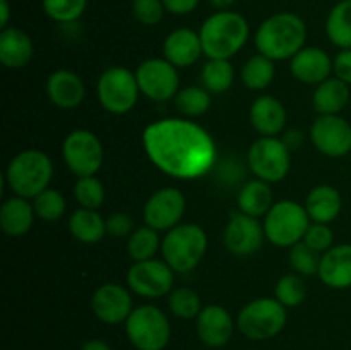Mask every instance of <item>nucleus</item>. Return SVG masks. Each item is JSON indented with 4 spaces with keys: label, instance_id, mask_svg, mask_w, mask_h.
<instances>
[{
    "label": "nucleus",
    "instance_id": "obj_1",
    "mask_svg": "<svg viewBox=\"0 0 351 350\" xmlns=\"http://www.w3.org/2000/svg\"><path fill=\"white\" fill-rule=\"evenodd\" d=\"M149 160L175 178L191 180L208 174L216 161V144L199 124L185 119H163L143 132Z\"/></svg>",
    "mask_w": 351,
    "mask_h": 350
},
{
    "label": "nucleus",
    "instance_id": "obj_2",
    "mask_svg": "<svg viewBox=\"0 0 351 350\" xmlns=\"http://www.w3.org/2000/svg\"><path fill=\"white\" fill-rule=\"evenodd\" d=\"M307 40L305 21L295 12H278L269 16L257 27L254 43L259 54L271 60L293 58Z\"/></svg>",
    "mask_w": 351,
    "mask_h": 350
},
{
    "label": "nucleus",
    "instance_id": "obj_3",
    "mask_svg": "<svg viewBox=\"0 0 351 350\" xmlns=\"http://www.w3.org/2000/svg\"><path fill=\"white\" fill-rule=\"evenodd\" d=\"M250 27L245 17L233 10H216L199 30L202 50L208 58L228 60L249 40Z\"/></svg>",
    "mask_w": 351,
    "mask_h": 350
},
{
    "label": "nucleus",
    "instance_id": "obj_4",
    "mask_svg": "<svg viewBox=\"0 0 351 350\" xmlns=\"http://www.w3.org/2000/svg\"><path fill=\"white\" fill-rule=\"evenodd\" d=\"M53 177L50 156L40 150H26L10 160L5 172V182L19 198L34 199L48 189Z\"/></svg>",
    "mask_w": 351,
    "mask_h": 350
},
{
    "label": "nucleus",
    "instance_id": "obj_5",
    "mask_svg": "<svg viewBox=\"0 0 351 350\" xmlns=\"http://www.w3.org/2000/svg\"><path fill=\"white\" fill-rule=\"evenodd\" d=\"M208 250V235L195 223H182L168 230L161 240L163 261L175 273H189L201 263Z\"/></svg>",
    "mask_w": 351,
    "mask_h": 350
},
{
    "label": "nucleus",
    "instance_id": "obj_6",
    "mask_svg": "<svg viewBox=\"0 0 351 350\" xmlns=\"http://www.w3.org/2000/svg\"><path fill=\"white\" fill-rule=\"evenodd\" d=\"M288 321L287 307L276 297L254 299L240 309L237 329L254 342L271 340L283 331Z\"/></svg>",
    "mask_w": 351,
    "mask_h": 350
},
{
    "label": "nucleus",
    "instance_id": "obj_7",
    "mask_svg": "<svg viewBox=\"0 0 351 350\" xmlns=\"http://www.w3.org/2000/svg\"><path fill=\"white\" fill-rule=\"evenodd\" d=\"M123 325L130 345L137 350H165L171 338L168 316L153 304L134 307Z\"/></svg>",
    "mask_w": 351,
    "mask_h": 350
},
{
    "label": "nucleus",
    "instance_id": "obj_8",
    "mask_svg": "<svg viewBox=\"0 0 351 350\" xmlns=\"http://www.w3.org/2000/svg\"><path fill=\"white\" fill-rule=\"evenodd\" d=\"M264 233L278 247H291L304 240L311 216L305 206L295 201H278L264 216Z\"/></svg>",
    "mask_w": 351,
    "mask_h": 350
},
{
    "label": "nucleus",
    "instance_id": "obj_9",
    "mask_svg": "<svg viewBox=\"0 0 351 350\" xmlns=\"http://www.w3.org/2000/svg\"><path fill=\"white\" fill-rule=\"evenodd\" d=\"M139 84L134 72L123 67H110L98 79V100L113 115L129 113L139 100Z\"/></svg>",
    "mask_w": 351,
    "mask_h": 350
},
{
    "label": "nucleus",
    "instance_id": "obj_10",
    "mask_svg": "<svg viewBox=\"0 0 351 350\" xmlns=\"http://www.w3.org/2000/svg\"><path fill=\"white\" fill-rule=\"evenodd\" d=\"M250 172L264 182H280L290 172V150L276 136H261L247 154Z\"/></svg>",
    "mask_w": 351,
    "mask_h": 350
},
{
    "label": "nucleus",
    "instance_id": "obj_11",
    "mask_svg": "<svg viewBox=\"0 0 351 350\" xmlns=\"http://www.w3.org/2000/svg\"><path fill=\"white\" fill-rule=\"evenodd\" d=\"M62 156L77 177H91L101 168L105 151L99 137L86 129L72 130L62 144Z\"/></svg>",
    "mask_w": 351,
    "mask_h": 350
},
{
    "label": "nucleus",
    "instance_id": "obj_12",
    "mask_svg": "<svg viewBox=\"0 0 351 350\" xmlns=\"http://www.w3.org/2000/svg\"><path fill=\"white\" fill-rule=\"evenodd\" d=\"M141 93L153 102H167L180 91V78L173 64L167 58H147L141 62L136 71Z\"/></svg>",
    "mask_w": 351,
    "mask_h": 350
},
{
    "label": "nucleus",
    "instance_id": "obj_13",
    "mask_svg": "<svg viewBox=\"0 0 351 350\" xmlns=\"http://www.w3.org/2000/svg\"><path fill=\"white\" fill-rule=\"evenodd\" d=\"M175 271L165 261H137L127 271V283L134 294L146 299H160L171 292Z\"/></svg>",
    "mask_w": 351,
    "mask_h": 350
},
{
    "label": "nucleus",
    "instance_id": "obj_14",
    "mask_svg": "<svg viewBox=\"0 0 351 350\" xmlns=\"http://www.w3.org/2000/svg\"><path fill=\"white\" fill-rule=\"evenodd\" d=\"M185 213V196L175 187L158 189L144 205V222L147 226L165 232L180 225Z\"/></svg>",
    "mask_w": 351,
    "mask_h": 350
},
{
    "label": "nucleus",
    "instance_id": "obj_15",
    "mask_svg": "<svg viewBox=\"0 0 351 350\" xmlns=\"http://www.w3.org/2000/svg\"><path fill=\"white\" fill-rule=\"evenodd\" d=\"M311 139L326 156H346L351 151V124L339 115H319L311 127Z\"/></svg>",
    "mask_w": 351,
    "mask_h": 350
},
{
    "label": "nucleus",
    "instance_id": "obj_16",
    "mask_svg": "<svg viewBox=\"0 0 351 350\" xmlns=\"http://www.w3.org/2000/svg\"><path fill=\"white\" fill-rule=\"evenodd\" d=\"M264 237V226L257 222V218L240 211L230 216L223 232V242L235 256L249 257L261 249Z\"/></svg>",
    "mask_w": 351,
    "mask_h": 350
},
{
    "label": "nucleus",
    "instance_id": "obj_17",
    "mask_svg": "<svg viewBox=\"0 0 351 350\" xmlns=\"http://www.w3.org/2000/svg\"><path fill=\"white\" fill-rule=\"evenodd\" d=\"M237 321H233L228 309L218 304H209L202 307L195 318V331L199 340L209 349H223L232 340Z\"/></svg>",
    "mask_w": 351,
    "mask_h": 350
},
{
    "label": "nucleus",
    "instance_id": "obj_18",
    "mask_svg": "<svg viewBox=\"0 0 351 350\" xmlns=\"http://www.w3.org/2000/svg\"><path fill=\"white\" fill-rule=\"evenodd\" d=\"M91 309L105 325H120L125 323L134 311L132 297L122 285L105 283L93 294Z\"/></svg>",
    "mask_w": 351,
    "mask_h": 350
},
{
    "label": "nucleus",
    "instance_id": "obj_19",
    "mask_svg": "<svg viewBox=\"0 0 351 350\" xmlns=\"http://www.w3.org/2000/svg\"><path fill=\"white\" fill-rule=\"evenodd\" d=\"M290 69L300 82L317 86L331 78L332 58L322 48L304 47L291 58Z\"/></svg>",
    "mask_w": 351,
    "mask_h": 350
},
{
    "label": "nucleus",
    "instance_id": "obj_20",
    "mask_svg": "<svg viewBox=\"0 0 351 350\" xmlns=\"http://www.w3.org/2000/svg\"><path fill=\"white\" fill-rule=\"evenodd\" d=\"M202 54L204 50H202L201 36L191 27H178L165 38L163 55L177 69H185L195 64Z\"/></svg>",
    "mask_w": 351,
    "mask_h": 350
},
{
    "label": "nucleus",
    "instance_id": "obj_21",
    "mask_svg": "<svg viewBox=\"0 0 351 350\" xmlns=\"http://www.w3.org/2000/svg\"><path fill=\"white\" fill-rule=\"evenodd\" d=\"M319 278L329 288L343 290L351 287V244L332 246L321 256Z\"/></svg>",
    "mask_w": 351,
    "mask_h": 350
},
{
    "label": "nucleus",
    "instance_id": "obj_22",
    "mask_svg": "<svg viewBox=\"0 0 351 350\" xmlns=\"http://www.w3.org/2000/svg\"><path fill=\"white\" fill-rule=\"evenodd\" d=\"M47 95L55 106L62 110L77 108L86 96V88L82 79L75 72L55 71L47 81Z\"/></svg>",
    "mask_w": 351,
    "mask_h": 350
},
{
    "label": "nucleus",
    "instance_id": "obj_23",
    "mask_svg": "<svg viewBox=\"0 0 351 350\" xmlns=\"http://www.w3.org/2000/svg\"><path fill=\"white\" fill-rule=\"evenodd\" d=\"M250 122L261 136H276L287 126V108L278 98L263 95L250 106Z\"/></svg>",
    "mask_w": 351,
    "mask_h": 350
},
{
    "label": "nucleus",
    "instance_id": "obj_24",
    "mask_svg": "<svg viewBox=\"0 0 351 350\" xmlns=\"http://www.w3.org/2000/svg\"><path fill=\"white\" fill-rule=\"evenodd\" d=\"M34 47L29 34L9 26L0 31V62L7 69H21L33 58Z\"/></svg>",
    "mask_w": 351,
    "mask_h": 350
},
{
    "label": "nucleus",
    "instance_id": "obj_25",
    "mask_svg": "<svg viewBox=\"0 0 351 350\" xmlns=\"http://www.w3.org/2000/svg\"><path fill=\"white\" fill-rule=\"evenodd\" d=\"M343 208L341 194L332 185H317L308 192L305 199V209L314 223L329 225L339 216Z\"/></svg>",
    "mask_w": 351,
    "mask_h": 350
},
{
    "label": "nucleus",
    "instance_id": "obj_26",
    "mask_svg": "<svg viewBox=\"0 0 351 350\" xmlns=\"http://www.w3.org/2000/svg\"><path fill=\"white\" fill-rule=\"evenodd\" d=\"M36 216L34 208L26 198L14 196L9 198L0 208V226L3 233L9 237L26 235L33 226V220Z\"/></svg>",
    "mask_w": 351,
    "mask_h": 350
},
{
    "label": "nucleus",
    "instance_id": "obj_27",
    "mask_svg": "<svg viewBox=\"0 0 351 350\" xmlns=\"http://www.w3.org/2000/svg\"><path fill=\"white\" fill-rule=\"evenodd\" d=\"M350 102V84L338 78H329L317 84L312 105L319 115H338Z\"/></svg>",
    "mask_w": 351,
    "mask_h": 350
},
{
    "label": "nucleus",
    "instance_id": "obj_28",
    "mask_svg": "<svg viewBox=\"0 0 351 350\" xmlns=\"http://www.w3.org/2000/svg\"><path fill=\"white\" fill-rule=\"evenodd\" d=\"M72 237L82 244H96L106 235V220L96 209L81 208L69 218Z\"/></svg>",
    "mask_w": 351,
    "mask_h": 350
},
{
    "label": "nucleus",
    "instance_id": "obj_29",
    "mask_svg": "<svg viewBox=\"0 0 351 350\" xmlns=\"http://www.w3.org/2000/svg\"><path fill=\"white\" fill-rule=\"evenodd\" d=\"M273 191L269 187V182H264L261 178L250 180L240 189L239 192V208L245 215L259 218L266 216L267 211L273 208Z\"/></svg>",
    "mask_w": 351,
    "mask_h": 350
},
{
    "label": "nucleus",
    "instance_id": "obj_30",
    "mask_svg": "<svg viewBox=\"0 0 351 350\" xmlns=\"http://www.w3.org/2000/svg\"><path fill=\"white\" fill-rule=\"evenodd\" d=\"M326 34L335 47L351 48V0L338 2L326 19Z\"/></svg>",
    "mask_w": 351,
    "mask_h": 350
},
{
    "label": "nucleus",
    "instance_id": "obj_31",
    "mask_svg": "<svg viewBox=\"0 0 351 350\" xmlns=\"http://www.w3.org/2000/svg\"><path fill=\"white\" fill-rule=\"evenodd\" d=\"M276 69L274 60L263 54L252 55L242 67V82L252 91H263L273 82Z\"/></svg>",
    "mask_w": 351,
    "mask_h": 350
},
{
    "label": "nucleus",
    "instance_id": "obj_32",
    "mask_svg": "<svg viewBox=\"0 0 351 350\" xmlns=\"http://www.w3.org/2000/svg\"><path fill=\"white\" fill-rule=\"evenodd\" d=\"M233 75H235L233 65L225 58H209V62L202 67L201 72L204 88L209 93H215V95L225 93L232 88Z\"/></svg>",
    "mask_w": 351,
    "mask_h": 350
},
{
    "label": "nucleus",
    "instance_id": "obj_33",
    "mask_svg": "<svg viewBox=\"0 0 351 350\" xmlns=\"http://www.w3.org/2000/svg\"><path fill=\"white\" fill-rule=\"evenodd\" d=\"M160 247L161 240L160 235H158V230L144 225L130 233L129 242H127V253H129L130 259L137 263V261L153 259Z\"/></svg>",
    "mask_w": 351,
    "mask_h": 350
},
{
    "label": "nucleus",
    "instance_id": "obj_34",
    "mask_svg": "<svg viewBox=\"0 0 351 350\" xmlns=\"http://www.w3.org/2000/svg\"><path fill=\"white\" fill-rule=\"evenodd\" d=\"M175 106L185 117H191V119L201 117L211 106V95L208 89L201 88V86H187L177 93Z\"/></svg>",
    "mask_w": 351,
    "mask_h": 350
},
{
    "label": "nucleus",
    "instance_id": "obj_35",
    "mask_svg": "<svg viewBox=\"0 0 351 350\" xmlns=\"http://www.w3.org/2000/svg\"><path fill=\"white\" fill-rule=\"evenodd\" d=\"M168 307L178 319H195L202 311L201 297L192 288H175L168 295Z\"/></svg>",
    "mask_w": 351,
    "mask_h": 350
},
{
    "label": "nucleus",
    "instance_id": "obj_36",
    "mask_svg": "<svg viewBox=\"0 0 351 350\" xmlns=\"http://www.w3.org/2000/svg\"><path fill=\"white\" fill-rule=\"evenodd\" d=\"M33 208L38 218L45 220V222H57L64 216L67 202H65L62 192L48 187L33 199Z\"/></svg>",
    "mask_w": 351,
    "mask_h": 350
},
{
    "label": "nucleus",
    "instance_id": "obj_37",
    "mask_svg": "<svg viewBox=\"0 0 351 350\" xmlns=\"http://www.w3.org/2000/svg\"><path fill=\"white\" fill-rule=\"evenodd\" d=\"M41 5L51 21L69 24L84 14L88 0H41Z\"/></svg>",
    "mask_w": 351,
    "mask_h": 350
},
{
    "label": "nucleus",
    "instance_id": "obj_38",
    "mask_svg": "<svg viewBox=\"0 0 351 350\" xmlns=\"http://www.w3.org/2000/svg\"><path fill=\"white\" fill-rule=\"evenodd\" d=\"M307 295V288H305L304 280L300 275H285L280 278L276 283V290H274V297L285 305V307H297L305 301Z\"/></svg>",
    "mask_w": 351,
    "mask_h": 350
},
{
    "label": "nucleus",
    "instance_id": "obj_39",
    "mask_svg": "<svg viewBox=\"0 0 351 350\" xmlns=\"http://www.w3.org/2000/svg\"><path fill=\"white\" fill-rule=\"evenodd\" d=\"M74 196L81 208L98 209L105 201V187L95 175L79 177L74 185Z\"/></svg>",
    "mask_w": 351,
    "mask_h": 350
},
{
    "label": "nucleus",
    "instance_id": "obj_40",
    "mask_svg": "<svg viewBox=\"0 0 351 350\" xmlns=\"http://www.w3.org/2000/svg\"><path fill=\"white\" fill-rule=\"evenodd\" d=\"M290 264L300 277H311V275L319 273L321 256L308 244L300 240L290 247Z\"/></svg>",
    "mask_w": 351,
    "mask_h": 350
},
{
    "label": "nucleus",
    "instance_id": "obj_41",
    "mask_svg": "<svg viewBox=\"0 0 351 350\" xmlns=\"http://www.w3.org/2000/svg\"><path fill=\"white\" fill-rule=\"evenodd\" d=\"M163 0H132V14L144 26H156L163 19Z\"/></svg>",
    "mask_w": 351,
    "mask_h": 350
},
{
    "label": "nucleus",
    "instance_id": "obj_42",
    "mask_svg": "<svg viewBox=\"0 0 351 350\" xmlns=\"http://www.w3.org/2000/svg\"><path fill=\"white\" fill-rule=\"evenodd\" d=\"M304 242L308 244L317 253L324 254L326 250H329L332 247L335 235H332V230L326 223H311V226H308L307 233L304 237Z\"/></svg>",
    "mask_w": 351,
    "mask_h": 350
},
{
    "label": "nucleus",
    "instance_id": "obj_43",
    "mask_svg": "<svg viewBox=\"0 0 351 350\" xmlns=\"http://www.w3.org/2000/svg\"><path fill=\"white\" fill-rule=\"evenodd\" d=\"M134 220L129 213L117 211L113 215H110V218L106 220V233H110L112 237H130V233L134 232Z\"/></svg>",
    "mask_w": 351,
    "mask_h": 350
},
{
    "label": "nucleus",
    "instance_id": "obj_44",
    "mask_svg": "<svg viewBox=\"0 0 351 350\" xmlns=\"http://www.w3.org/2000/svg\"><path fill=\"white\" fill-rule=\"evenodd\" d=\"M332 72L335 78L341 79L346 84H351V48L341 50L332 60Z\"/></svg>",
    "mask_w": 351,
    "mask_h": 350
},
{
    "label": "nucleus",
    "instance_id": "obj_45",
    "mask_svg": "<svg viewBox=\"0 0 351 350\" xmlns=\"http://www.w3.org/2000/svg\"><path fill=\"white\" fill-rule=\"evenodd\" d=\"M199 3H201V0H163L167 12L175 14V16H185V14L194 12Z\"/></svg>",
    "mask_w": 351,
    "mask_h": 350
},
{
    "label": "nucleus",
    "instance_id": "obj_46",
    "mask_svg": "<svg viewBox=\"0 0 351 350\" xmlns=\"http://www.w3.org/2000/svg\"><path fill=\"white\" fill-rule=\"evenodd\" d=\"M281 141L287 144V148L290 151L298 150V148H300V144L304 143V134L297 129H288L287 132L283 134V137H281Z\"/></svg>",
    "mask_w": 351,
    "mask_h": 350
},
{
    "label": "nucleus",
    "instance_id": "obj_47",
    "mask_svg": "<svg viewBox=\"0 0 351 350\" xmlns=\"http://www.w3.org/2000/svg\"><path fill=\"white\" fill-rule=\"evenodd\" d=\"M81 350H112V347H110L108 342L101 338H91L82 343Z\"/></svg>",
    "mask_w": 351,
    "mask_h": 350
},
{
    "label": "nucleus",
    "instance_id": "obj_48",
    "mask_svg": "<svg viewBox=\"0 0 351 350\" xmlns=\"http://www.w3.org/2000/svg\"><path fill=\"white\" fill-rule=\"evenodd\" d=\"M9 21H10L9 0H0V27H2V30L9 27Z\"/></svg>",
    "mask_w": 351,
    "mask_h": 350
},
{
    "label": "nucleus",
    "instance_id": "obj_49",
    "mask_svg": "<svg viewBox=\"0 0 351 350\" xmlns=\"http://www.w3.org/2000/svg\"><path fill=\"white\" fill-rule=\"evenodd\" d=\"M209 5L216 10H230V7L237 2V0H208Z\"/></svg>",
    "mask_w": 351,
    "mask_h": 350
},
{
    "label": "nucleus",
    "instance_id": "obj_50",
    "mask_svg": "<svg viewBox=\"0 0 351 350\" xmlns=\"http://www.w3.org/2000/svg\"><path fill=\"white\" fill-rule=\"evenodd\" d=\"M249 350H259V349H249Z\"/></svg>",
    "mask_w": 351,
    "mask_h": 350
},
{
    "label": "nucleus",
    "instance_id": "obj_51",
    "mask_svg": "<svg viewBox=\"0 0 351 350\" xmlns=\"http://www.w3.org/2000/svg\"><path fill=\"white\" fill-rule=\"evenodd\" d=\"M338 2H345V0H338Z\"/></svg>",
    "mask_w": 351,
    "mask_h": 350
}]
</instances>
